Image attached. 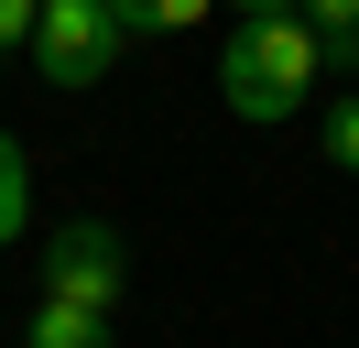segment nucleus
Returning <instances> with one entry per match:
<instances>
[{
    "label": "nucleus",
    "mask_w": 359,
    "mask_h": 348,
    "mask_svg": "<svg viewBox=\"0 0 359 348\" xmlns=\"http://www.w3.org/2000/svg\"><path fill=\"white\" fill-rule=\"evenodd\" d=\"M120 44H131V33L109 22V0H44L22 55H33V76H44V87H66V98H76V87H98V76L120 65Z\"/></svg>",
    "instance_id": "nucleus-2"
},
{
    "label": "nucleus",
    "mask_w": 359,
    "mask_h": 348,
    "mask_svg": "<svg viewBox=\"0 0 359 348\" xmlns=\"http://www.w3.org/2000/svg\"><path fill=\"white\" fill-rule=\"evenodd\" d=\"M207 11H218V0H109L120 33H196Z\"/></svg>",
    "instance_id": "nucleus-6"
},
{
    "label": "nucleus",
    "mask_w": 359,
    "mask_h": 348,
    "mask_svg": "<svg viewBox=\"0 0 359 348\" xmlns=\"http://www.w3.org/2000/svg\"><path fill=\"white\" fill-rule=\"evenodd\" d=\"M33 11H44V0H0V55H11V44H33Z\"/></svg>",
    "instance_id": "nucleus-9"
},
{
    "label": "nucleus",
    "mask_w": 359,
    "mask_h": 348,
    "mask_svg": "<svg viewBox=\"0 0 359 348\" xmlns=\"http://www.w3.org/2000/svg\"><path fill=\"white\" fill-rule=\"evenodd\" d=\"M22 229H33V163H22V142L0 130V250H11Z\"/></svg>",
    "instance_id": "nucleus-5"
},
{
    "label": "nucleus",
    "mask_w": 359,
    "mask_h": 348,
    "mask_svg": "<svg viewBox=\"0 0 359 348\" xmlns=\"http://www.w3.org/2000/svg\"><path fill=\"white\" fill-rule=\"evenodd\" d=\"M229 11H240V22H262V11H294V0H229Z\"/></svg>",
    "instance_id": "nucleus-10"
},
{
    "label": "nucleus",
    "mask_w": 359,
    "mask_h": 348,
    "mask_svg": "<svg viewBox=\"0 0 359 348\" xmlns=\"http://www.w3.org/2000/svg\"><path fill=\"white\" fill-rule=\"evenodd\" d=\"M327 163H337V174H359V98H337V109H327Z\"/></svg>",
    "instance_id": "nucleus-7"
},
{
    "label": "nucleus",
    "mask_w": 359,
    "mask_h": 348,
    "mask_svg": "<svg viewBox=\"0 0 359 348\" xmlns=\"http://www.w3.org/2000/svg\"><path fill=\"white\" fill-rule=\"evenodd\" d=\"M294 22H316V33L337 44V33H359V0H294Z\"/></svg>",
    "instance_id": "nucleus-8"
},
{
    "label": "nucleus",
    "mask_w": 359,
    "mask_h": 348,
    "mask_svg": "<svg viewBox=\"0 0 359 348\" xmlns=\"http://www.w3.org/2000/svg\"><path fill=\"white\" fill-rule=\"evenodd\" d=\"M120 283H131V250H120L109 218H66V229L44 239V294L55 304H88V316H109Z\"/></svg>",
    "instance_id": "nucleus-3"
},
{
    "label": "nucleus",
    "mask_w": 359,
    "mask_h": 348,
    "mask_svg": "<svg viewBox=\"0 0 359 348\" xmlns=\"http://www.w3.org/2000/svg\"><path fill=\"white\" fill-rule=\"evenodd\" d=\"M327 87V33L316 22H294V11H262V22H240V33L218 44V98H229V120H294V109Z\"/></svg>",
    "instance_id": "nucleus-1"
},
{
    "label": "nucleus",
    "mask_w": 359,
    "mask_h": 348,
    "mask_svg": "<svg viewBox=\"0 0 359 348\" xmlns=\"http://www.w3.org/2000/svg\"><path fill=\"white\" fill-rule=\"evenodd\" d=\"M22 348H109V316H88V304H33V326H22Z\"/></svg>",
    "instance_id": "nucleus-4"
}]
</instances>
